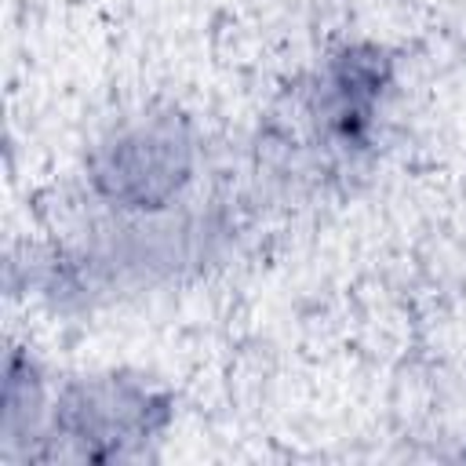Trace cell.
<instances>
[{"mask_svg": "<svg viewBox=\"0 0 466 466\" xmlns=\"http://www.w3.org/2000/svg\"><path fill=\"white\" fill-rule=\"evenodd\" d=\"M55 382L29 342H7L4 393H0V462L33 466L47 430Z\"/></svg>", "mask_w": 466, "mask_h": 466, "instance_id": "277c9868", "label": "cell"}, {"mask_svg": "<svg viewBox=\"0 0 466 466\" xmlns=\"http://www.w3.org/2000/svg\"><path fill=\"white\" fill-rule=\"evenodd\" d=\"M204 127L178 102H142L106 120L80 153L84 197L109 222L182 215L204 182Z\"/></svg>", "mask_w": 466, "mask_h": 466, "instance_id": "6da1fadb", "label": "cell"}, {"mask_svg": "<svg viewBox=\"0 0 466 466\" xmlns=\"http://www.w3.org/2000/svg\"><path fill=\"white\" fill-rule=\"evenodd\" d=\"M455 459H459V462H466V441H462V448L455 451Z\"/></svg>", "mask_w": 466, "mask_h": 466, "instance_id": "5b68a950", "label": "cell"}, {"mask_svg": "<svg viewBox=\"0 0 466 466\" xmlns=\"http://www.w3.org/2000/svg\"><path fill=\"white\" fill-rule=\"evenodd\" d=\"M178 422V393L142 368H91L55 382L33 466L149 462Z\"/></svg>", "mask_w": 466, "mask_h": 466, "instance_id": "7a4b0ae2", "label": "cell"}, {"mask_svg": "<svg viewBox=\"0 0 466 466\" xmlns=\"http://www.w3.org/2000/svg\"><path fill=\"white\" fill-rule=\"evenodd\" d=\"M400 62L371 36L339 40L291 87V116L306 149L331 167L368 160L397 98Z\"/></svg>", "mask_w": 466, "mask_h": 466, "instance_id": "3957f363", "label": "cell"}]
</instances>
